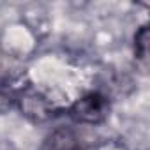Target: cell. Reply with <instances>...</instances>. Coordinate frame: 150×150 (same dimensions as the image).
<instances>
[{
  "mask_svg": "<svg viewBox=\"0 0 150 150\" xmlns=\"http://www.w3.org/2000/svg\"><path fill=\"white\" fill-rule=\"evenodd\" d=\"M16 106L20 108V111L28 117L30 120L41 122L51 117V103L37 90L34 88H27L21 92H16Z\"/></svg>",
  "mask_w": 150,
  "mask_h": 150,
  "instance_id": "cell-2",
  "label": "cell"
},
{
  "mask_svg": "<svg viewBox=\"0 0 150 150\" xmlns=\"http://www.w3.org/2000/svg\"><path fill=\"white\" fill-rule=\"evenodd\" d=\"M41 150H88V148L72 127H57L44 138Z\"/></svg>",
  "mask_w": 150,
  "mask_h": 150,
  "instance_id": "cell-3",
  "label": "cell"
},
{
  "mask_svg": "<svg viewBox=\"0 0 150 150\" xmlns=\"http://www.w3.org/2000/svg\"><path fill=\"white\" fill-rule=\"evenodd\" d=\"M134 53L141 62H146L148 58V27L143 25L134 35Z\"/></svg>",
  "mask_w": 150,
  "mask_h": 150,
  "instance_id": "cell-4",
  "label": "cell"
},
{
  "mask_svg": "<svg viewBox=\"0 0 150 150\" xmlns=\"http://www.w3.org/2000/svg\"><path fill=\"white\" fill-rule=\"evenodd\" d=\"M69 115L74 122L85 125H97L110 115V101L101 92H90L74 101L69 108Z\"/></svg>",
  "mask_w": 150,
  "mask_h": 150,
  "instance_id": "cell-1",
  "label": "cell"
},
{
  "mask_svg": "<svg viewBox=\"0 0 150 150\" xmlns=\"http://www.w3.org/2000/svg\"><path fill=\"white\" fill-rule=\"evenodd\" d=\"M16 106V92L0 80V113H7Z\"/></svg>",
  "mask_w": 150,
  "mask_h": 150,
  "instance_id": "cell-5",
  "label": "cell"
}]
</instances>
